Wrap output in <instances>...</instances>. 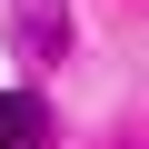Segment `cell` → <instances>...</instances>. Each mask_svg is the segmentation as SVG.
I'll return each mask as SVG.
<instances>
[{
	"label": "cell",
	"instance_id": "obj_1",
	"mask_svg": "<svg viewBox=\"0 0 149 149\" xmlns=\"http://www.w3.org/2000/svg\"><path fill=\"white\" fill-rule=\"evenodd\" d=\"M0 149H50V109H40V90H0Z\"/></svg>",
	"mask_w": 149,
	"mask_h": 149
}]
</instances>
